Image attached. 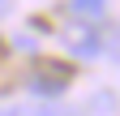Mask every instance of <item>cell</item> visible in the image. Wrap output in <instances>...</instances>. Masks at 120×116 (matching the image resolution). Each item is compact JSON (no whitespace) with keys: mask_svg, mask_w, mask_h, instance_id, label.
<instances>
[{"mask_svg":"<svg viewBox=\"0 0 120 116\" xmlns=\"http://www.w3.org/2000/svg\"><path fill=\"white\" fill-rule=\"evenodd\" d=\"M64 43H69L77 56H94V52H103V39H94L86 26H73V30L64 35Z\"/></svg>","mask_w":120,"mask_h":116,"instance_id":"cell-1","label":"cell"},{"mask_svg":"<svg viewBox=\"0 0 120 116\" xmlns=\"http://www.w3.org/2000/svg\"><path fill=\"white\" fill-rule=\"evenodd\" d=\"M0 116H60V112L47 103H17V108H4Z\"/></svg>","mask_w":120,"mask_h":116,"instance_id":"cell-2","label":"cell"},{"mask_svg":"<svg viewBox=\"0 0 120 116\" xmlns=\"http://www.w3.org/2000/svg\"><path fill=\"white\" fill-rule=\"evenodd\" d=\"M69 9L77 13V17H103L107 0H69Z\"/></svg>","mask_w":120,"mask_h":116,"instance_id":"cell-3","label":"cell"},{"mask_svg":"<svg viewBox=\"0 0 120 116\" xmlns=\"http://www.w3.org/2000/svg\"><path fill=\"white\" fill-rule=\"evenodd\" d=\"M103 52H107L112 60H120V30H107V35H103Z\"/></svg>","mask_w":120,"mask_h":116,"instance_id":"cell-4","label":"cell"}]
</instances>
